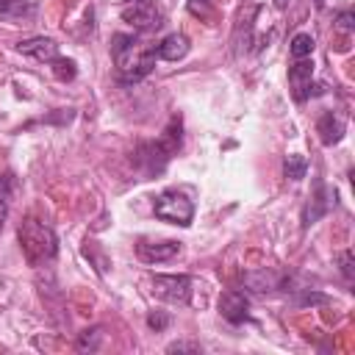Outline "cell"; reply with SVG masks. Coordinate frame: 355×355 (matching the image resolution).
Here are the masks:
<instances>
[{
  "label": "cell",
  "mask_w": 355,
  "mask_h": 355,
  "mask_svg": "<svg viewBox=\"0 0 355 355\" xmlns=\"http://www.w3.org/2000/svg\"><path fill=\"white\" fill-rule=\"evenodd\" d=\"M286 6H288V0H275V8H280V11H283Z\"/></svg>",
  "instance_id": "cell-27"
},
{
  "label": "cell",
  "mask_w": 355,
  "mask_h": 355,
  "mask_svg": "<svg viewBox=\"0 0 355 355\" xmlns=\"http://www.w3.org/2000/svg\"><path fill=\"white\" fill-rule=\"evenodd\" d=\"M244 286L250 291L266 294V291H275L283 286V275L275 269H250V272H244Z\"/></svg>",
  "instance_id": "cell-12"
},
{
  "label": "cell",
  "mask_w": 355,
  "mask_h": 355,
  "mask_svg": "<svg viewBox=\"0 0 355 355\" xmlns=\"http://www.w3.org/2000/svg\"><path fill=\"white\" fill-rule=\"evenodd\" d=\"M17 50H19L22 55H31V58L42 61V64H50L53 58H58V44H55V39H50V36L25 39V42L17 44Z\"/></svg>",
  "instance_id": "cell-10"
},
{
  "label": "cell",
  "mask_w": 355,
  "mask_h": 355,
  "mask_svg": "<svg viewBox=\"0 0 355 355\" xmlns=\"http://www.w3.org/2000/svg\"><path fill=\"white\" fill-rule=\"evenodd\" d=\"M313 36L311 33H297L294 39H291V44H288V50H291V55L294 58H308L311 53H313Z\"/></svg>",
  "instance_id": "cell-16"
},
{
  "label": "cell",
  "mask_w": 355,
  "mask_h": 355,
  "mask_svg": "<svg viewBox=\"0 0 355 355\" xmlns=\"http://www.w3.org/2000/svg\"><path fill=\"white\" fill-rule=\"evenodd\" d=\"M191 286L194 280L189 275H153V294L169 305H189Z\"/></svg>",
  "instance_id": "cell-5"
},
{
  "label": "cell",
  "mask_w": 355,
  "mask_h": 355,
  "mask_svg": "<svg viewBox=\"0 0 355 355\" xmlns=\"http://www.w3.org/2000/svg\"><path fill=\"white\" fill-rule=\"evenodd\" d=\"M189 47H191V44H189V39H186L183 33H169V36H164L161 44L153 47V50H155V58H164V61H180V58H186Z\"/></svg>",
  "instance_id": "cell-13"
},
{
  "label": "cell",
  "mask_w": 355,
  "mask_h": 355,
  "mask_svg": "<svg viewBox=\"0 0 355 355\" xmlns=\"http://www.w3.org/2000/svg\"><path fill=\"white\" fill-rule=\"evenodd\" d=\"M283 172H286V178H291V180H302L305 172H308V161H305L302 155H286Z\"/></svg>",
  "instance_id": "cell-17"
},
{
  "label": "cell",
  "mask_w": 355,
  "mask_h": 355,
  "mask_svg": "<svg viewBox=\"0 0 355 355\" xmlns=\"http://www.w3.org/2000/svg\"><path fill=\"white\" fill-rule=\"evenodd\" d=\"M17 239H19L22 255L31 266H42V263H47L58 255V236L53 233L50 225L39 222L33 216L22 219V225L17 230Z\"/></svg>",
  "instance_id": "cell-2"
},
{
  "label": "cell",
  "mask_w": 355,
  "mask_h": 355,
  "mask_svg": "<svg viewBox=\"0 0 355 355\" xmlns=\"http://www.w3.org/2000/svg\"><path fill=\"white\" fill-rule=\"evenodd\" d=\"M125 3H136V0H125Z\"/></svg>",
  "instance_id": "cell-28"
},
{
  "label": "cell",
  "mask_w": 355,
  "mask_h": 355,
  "mask_svg": "<svg viewBox=\"0 0 355 355\" xmlns=\"http://www.w3.org/2000/svg\"><path fill=\"white\" fill-rule=\"evenodd\" d=\"M189 11H191L194 17L208 19V17H211V3H208V0H189Z\"/></svg>",
  "instance_id": "cell-22"
},
{
  "label": "cell",
  "mask_w": 355,
  "mask_h": 355,
  "mask_svg": "<svg viewBox=\"0 0 355 355\" xmlns=\"http://www.w3.org/2000/svg\"><path fill=\"white\" fill-rule=\"evenodd\" d=\"M25 11H31L28 0H0V17H22Z\"/></svg>",
  "instance_id": "cell-20"
},
{
  "label": "cell",
  "mask_w": 355,
  "mask_h": 355,
  "mask_svg": "<svg viewBox=\"0 0 355 355\" xmlns=\"http://www.w3.org/2000/svg\"><path fill=\"white\" fill-rule=\"evenodd\" d=\"M122 19L139 31H155L164 25V11L153 0H136L122 8Z\"/></svg>",
  "instance_id": "cell-6"
},
{
  "label": "cell",
  "mask_w": 355,
  "mask_h": 355,
  "mask_svg": "<svg viewBox=\"0 0 355 355\" xmlns=\"http://www.w3.org/2000/svg\"><path fill=\"white\" fill-rule=\"evenodd\" d=\"M136 252L144 263H161V261H172L180 252V244L178 241H141Z\"/></svg>",
  "instance_id": "cell-11"
},
{
  "label": "cell",
  "mask_w": 355,
  "mask_h": 355,
  "mask_svg": "<svg viewBox=\"0 0 355 355\" xmlns=\"http://www.w3.org/2000/svg\"><path fill=\"white\" fill-rule=\"evenodd\" d=\"M166 352H200V344L197 341H175L166 347Z\"/></svg>",
  "instance_id": "cell-24"
},
{
  "label": "cell",
  "mask_w": 355,
  "mask_h": 355,
  "mask_svg": "<svg viewBox=\"0 0 355 355\" xmlns=\"http://www.w3.org/2000/svg\"><path fill=\"white\" fill-rule=\"evenodd\" d=\"M219 313L230 322V324H241L250 319V300L244 297V291H225L219 297Z\"/></svg>",
  "instance_id": "cell-8"
},
{
  "label": "cell",
  "mask_w": 355,
  "mask_h": 355,
  "mask_svg": "<svg viewBox=\"0 0 355 355\" xmlns=\"http://www.w3.org/2000/svg\"><path fill=\"white\" fill-rule=\"evenodd\" d=\"M333 205H336V189L316 183V191L308 197V202L302 208V227H311L313 222H319Z\"/></svg>",
  "instance_id": "cell-7"
},
{
  "label": "cell",
  "mask_w": 355,
  "mask_h": 355,
  "mask_svg": "<svg viewBox=\"0 0 355 355\" xmlns=\"http://www.w3.org/2000/svg\"><path fill=\"white\" fill-rule=\"evenodd\" d=\"M100 341H103V327H89V330H83L80 336H78V341H75V347L80 349V352H97L100 349Z\"/></svg>",
  "instance_id": "cell-15"
},
{
  "label": "cell",
  "mask_w": 355,
  "mask_h": 355,
  "mask_svg": "<svg viewBox=\"0 0 355 355\" xmlns=\"http://www.w3.org/2000/svg\"><path fill=\"white\" fill-rule=\"evenodd\" d=\"M336 261H338V269H341V275H344L347 280H352V277H355V261H352V250H344V252H338V255H336Z\"/></svg>",
  "instance_id": "cell-21"
},
{
  "label": "cell",
  "mask_w": 355,
  "mask_h": 355,
  "mask_svg": "<svg viewBox=\"0 0 355 355\" xmlns=\"http://www.w3.org/2000/svg\"><path fill=\"white\" fill-rule=\"evenodd\" d=\"M316 130H319V139H322V144H338L341 141V136H344V122L333 114V111H324L322 116H319V122H316Z\"/></svg>",
  "instance_id": "cell-14"
},
{
  "label": "cell",
  "mask_w": 355,
  "mask_h": 355,
  "mask_svg": "<svg viewBox=\"0 0 355 355\" xmlns=\"http://www.w3.org/2000/svg\"><path fill=\"white\" fill-rule=\"evenodd\" d=\"M153 214L169 225H180V227H189L191 225V216H194V205L186 194L169 189V191H161L155 197V205H153Z\"/></svg>",
  "instance_id": "cell-4"
},
{
  "label": "cell",
  "mask_w": 355,
  "mask_h": 355,
  "mask_svg": "<svg viewBox=\"0 0 355 355\" xmlns=\"http://www.w3.org/2000/svg\"><path fill=\"white\" fill-rule=\"evenodd\" d=\"M311 78H313V61L297 58V64L288 69V83L294 92V100H308L311 97Z\"/></svg>",
  "instance_id": "cell-9"
},
{
  "label": "cell",
  "mask_w": 355,
  "mask_h": 355,
  "mask_svg": "<svg viewBox=\"0 0 355 355\" xmlns=\"http://www.w3.org/2000/svg\"><path fill=\"white\" fill-rule=\"evenodd\" d=\"M352 19H355V17H352V11H341V14L336 17V25H338V31H344V33H347V31H352V25H355Z\"/></svg>",
  "instance_id": "cell-25"
},
{
  "label": "cell",
  "mask_w": 355,
  "mask_h": 355,
  "mask_svg": "<svg viewBox=\"0 0 355 355\" xmlns=\"http://www.w3.org/2000/svg\"><path fill=\"white\" fill-rule=\"evenodd\" d=\"M50 64H53V75H55L58 80H72V78L78 75V69H75V61H72V58H53Z\"/></svg>",
  "instance_id": "cell-19"
},
{
  "label": "cell",
  "mask_w": 355,
  "mask_h": 355,
  "mask_svg": "<svg viewBox=\"0 0 355 355\" xmlns=\"http://www.w3.org/2000/svg\"><path fill=\"white\" fill-rule=\"evenodd\" d=\"M147 324H150L153 330H166V327H169V316L155 311V313H150V316H147Z\"/></svg>",
  "instance_id": "cell-23"
},
{
  "label": "cell",
  "mask_w": 355,
  "mask_h": 355,
  "mask_svg": "<svg viewBox=\"0 0 355 355\" xmlns=\"http://www.w3.org/2000/svg\"><path fill=\"white\" fill-rule=\"evenodd\" d=\"M178 147H180V119H172L169 128L164 130V136L158 141H150V144H141L139 147L136 161L144 166V175H155L178 153Z\"/></svg>",
  "instance_id": "cell-3"
},
{
  "label": "cell",
  "mask_w": 355,
  "mask_h": 355,
  "mask_svg": "<svg viewBox=\"0 0 355 355\" xmlns=\"http://www.w3.org/2000/svg\"><path fill=\"white\" fill-rule=\"evenodd\" d=\"M11 189H14V175H0V227L8 216V200H11Z\"/></svg>",
  "instance_id": "cell-18"
},
{
  "label": "cell",
  "mask_w": 355,
  "mask_h": 355,
  "mask_svg": "<svg viewBox=\"0 0 355 355\" xmlns=\"http://www.w3.org/2000/svg\"><path fill=\"white\" fill-rule=\"evenodd\" d=\"M313 302H327V297L324 294H305L300 300V305H313Z\"/></svg>",
  "instance_id": "cell-26"
},
{
  "label": "cell",
  "mask_w": 355,
  "mask_h": 355,
  "mask_svg": "<svg viewBox=\"0 0 355 355\" xmlns=\"http://www.w3.org/2000/svg\"><path fill=\"white\" fill-rule=\"evenodd\" d=\"M111 55L116 64V72L125 83H136L155 67V50L144 47L139 36L133 33H114L111 36Z\"/></svg>",
  "instance_id": "cell-1"
}]
</instances>
